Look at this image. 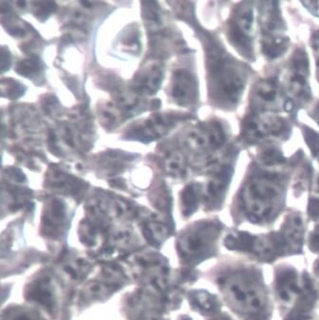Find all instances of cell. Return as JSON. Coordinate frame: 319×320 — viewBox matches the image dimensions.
Returning a JSON list of instances; mask_svg holds the SVG:
<instances>
[{
	"label": "cell",
	"instance_id": "obj_1",
	"mask_svg": "<svg viewBox=\"0 0 319 320\" xmlns=\"http://www.w3.org/2000/svg\"><path fill=\"white\" fill-rule=\"evenodd\" d=\"M208 65L217 99L229 106L237 104L245 87V71L215 42L209 48Z\"/></svg>",
	"mask_w": 319,
	"mask_h": 320
},
{
	"label": "cell",
	"instance_id": "obj_2",
	"mask_svg": "<svg viewBox=\"0 0 319 320\" xmlns=\"http://www.w3.org/2000/svg\"><path fill=\"white\" fill-rule=\"evenodd\" d=\"M242 199L252 218H264L271 214L278 202L279 189L270 179H254L245 186Z\"/></svg>",
	"mask_w": 319,
	"mask_h": 320
},
{
	"label": "cell",
	"instance_id": "obj_3",
	"mask_svg": "<svg viewBox=\"0 0 319 320\" xmlns=\"http://www.w3.org/2000/svg\"><path fill=\"white\" fill-rule=\"evenodd\" d=\"M254 23L253 9L249 5L244 4L236 12L229 26V40L245 57L254 55Z\"/></svg>",
	"mask_w": 319,
	"mask_h": 320
},
{
	"label": "cell",
	"instance_id": "obj_4",
	"mask_svg": "<svg viewBox=\"0 0 319 320\" xmlns=\"http://www.w3.org/2000/svg\"><path fill=\"white\" fill-rule=\"evenodd\" d=\"M242 130L243 138L254 143L268 136H282L288 130V126L281 118L249 116L243 123Z\"/></svg>",
	"mask_w": 319,
	"mask_h": 320
},
{
	"label": "cell",
	"instance_id": "obj_5",
	"mask_svg": "<svg viewBox=\"0 0 319 320\" xmlns=\"http://www.w3.org/2000/svg\"><path fill=\"white\" fill-rule=\"evenodd\" d=\"M226 291L230 301L238 308L248 312H256L262 307V299L253 284L243 279H229L226 283Z\"/></svg>",
	"mask_w": 319,
	"mask_h": 320
},
{
	"label": "cell",
	"instance_id": "obj_6",
	"mask_svg": "<svg viewBox=\"0 0 319 320\" xmlns=\"http://www.w3.org/2000/svg\"><path fill=\"white\" fill-rule=\"evenodd\" d=\"M278 85L274 80H262L254 87L251 96L252 108L257 112L274 111L285 105Z\"/></svg>",
	"mask_w": 319,
	"mask_h": 320
},
{
	"label": "cell",
	"instance_id": "obj_7",
	"mask_svg": "<svg viewBox=\"0 0 319 320\" xmlns=\"http://www.w3.org/2000/svg\"><path fill=\"white\" fill-rule=\"evenodd\" d=\"M287 39L285 37H265L262 43V51L268 57L274 59L282 55L287 50Z\"/></svg>",
	"mask_w": 319,
	"mask_h": 320
},
{
	"label": "cell",
	"instance_id": "obj_8",
	"mask_svg": "<svg viewBox=\"0 0 319 320\" xmlns=\"http://www.w3.org/2000/svg\"><path fill=\"white\" fill-rule=\"evenodd\" d=\"M289 89L295 95V97L301 100L307 101L310 97V90L307 83V77L296 73L293 72V74L289 78Z\"/></svg>",
	"mask_w": 319,
	"mask_h": 320
},
{
	"label": "cell",
	"instance_id": "obj_9",
	"mask_svg": "<svg viewBox=\"0 0 319 320\" xmlns=\"http://www.w3.org/2000/svg\"><path fill=\"white\" fill-rule=\"evenodd\" d=\"M293 70L294 72L306 77L309 73V60L306 52L302 50H298L293 57Z\"/></svg>",
	"mask_w": 319,
	"mask_h": 320
},
{
	"label": "cell",
	"instance_id": "obj_10",
	"mask_svg": "<svg viewBox=\"0 0 319 320\" xmlns=\"http://www.w3.org/2000/svg\"><path fill=\"white\" fill-rule=\"evenodd\" d=\"M303 133L305 141L309 148L311 149L312 155L314 157H317V155L319 154V134L314 132L312 129H308V127H305Z\"/></svg>",
	"mask_w": 319,
	"mask_h": 320
},
{
	"label": "cell",
	"instance_id": "obj_11",
	"mask_svg": "<svg viewBox=\"0 0 319 320\" xmlns=\"http://www.w3.org/2000/svg\"><path fill=\"white\" fill-rule=\"evenodd\" d=\"M262 161L267 165H273L284 163V158L278 150L275 148H268L262 154Z\"/></svg>",
	"mask_w": 319,
	"mask_h": 320
},
{
	"label": "cell",
	"instance_id": "obj_12",
	"mask_svg": "<svg viewBox=\"0 0 319 320\" xmlns=\"http://www.w3.org/2000/svg\"><path fill=\"white\" fill-rule=\"evenodd\" d=\"M303 5H305L308 8V10H310L314 15L319 16V1L303 2Z\"/></svg>",
	"mask_w": 319,
	"mask_h": 320
},
{
	"label": "cell",
	"instance_id": "obj_13",
	"mask_svg": "<svg viewBox=\"0 0 319 320\" xmlns=\"http://www.w3.org/2000/svg\"><path fill=\"white\" fill-rule=\"evenodd\" d=\"M313 115H314V117H315V120H316V121L318 122V123H319V105L315 108Z\"/></svg>",
	"mask_w": 319,
	"mask_h": 320
},
{
	"label": "cell",
	"instance_id": "obj_14",
	"mask_svg": "<svg viewBox=\"0 0 319 320\" xmlns=\"http://www.w3.org/2000/svg\"><path fill=\"white\" fill-rule=\"evenodd\" d=\"M318 80H319V70H318Z\"/></svg>",
	"mask_w": 319,
	"mask_h": 320
}]
</instances>
